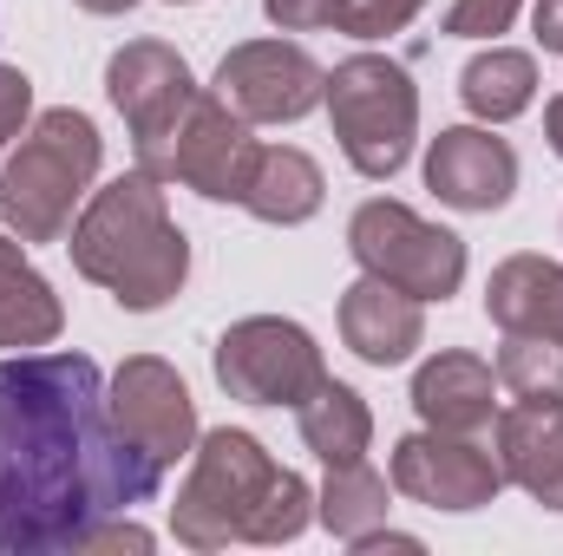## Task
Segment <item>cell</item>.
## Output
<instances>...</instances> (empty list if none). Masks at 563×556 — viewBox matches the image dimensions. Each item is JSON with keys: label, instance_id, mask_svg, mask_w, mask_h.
<instances>
[{"label": "cell", "instance_id": "9", "mask_svg": "<svg viewBox=\"0 0 563 556\" xmlns=\"http://www.w3.org/2000/svg\"><path fill=\"white\" fill-rule=\"evenodd\" d=\"M394 491L426 511H485L505 491V465L478 432H407L394 445Z\"/></svg>", "mask_w": 563, "mask_h": 556}, {"label": "cell", "instance_id": "2", "mask_svg": "<svg viewBox=\"0 0 563 556\" xmlns=\"http://www.w3.org/2000/svg\"><path fill=\"white\" fill-rule=\"evenodd\" d=\"M314 518V491L301 471H282L256 432L217 425L197 432L190 471L170 504V537L210 556L230 544H295Z\"/></svg>", "mask_w": 563, "mask_h": 556}, {"label": "cell", "instance_id": "23", "mask_svg": "<svg viewBox=\"0 0 563 556\" xmlns=\"http://www.w3.org/2000/svg\"><path fill=\"white\" fill-rule=\"evenodd\" d=\"M492 374H498V387L511 400H563V341H551V334H505Z\"/></svg>", "mask_w": 563, "mask_h": 556}, {"label": "cell", "instance_id": "30", "mask_svg": "<svg viewBox=\"0 0 563 556\" xmlns=\"http://www.w3.org/2000/svg\"><path fill=\"white\" fill-rule=\"evenodd\" d=\"M544 138H551V151L563 157V92L551 99V105H544Z\"/></svg>", "mask_w": 563, "mask_h": 556}, {"label": "cell", "instance_id": "26", "mask_svg": "<svg viewBox=\"0 0 563 556\" xmlns=\"http://www.w3.org/2000/svg\"><path fill=\"white\" fill-rule=\"evenodd\" d=\"M26 119H33V79L20 66H0V157L26 132Z\"/></svg>", "mask_w": 563, "mask_h": 556}, {"label": "cell", "instance_id": "28", "mask_svg": "<svg viewBox=\"0 0 563 556\" xmlns=\"http://www.w3.org/2000/svg\"><path fill=\"white\" fill-rule=\"evenodd\" d=\"M99 551H139V556H144V551H151V531L125 524V511H119V518H106V524H99V531L79 544V556H99Z\"/></svg>", "mask_w": 563, "mask_h": 556}, {"label": "cell", "instance_id": "4", "mask_svg": "<svg viewBox=\"0 0 563 556\" xmlns=\"http://www.w3.org/2000/svg\"><path fill=\"white\" fill-rule=\"evenodd\" d=\"M99 157H106V138L86 112L73 105L40 112L0 157V223L20 243H59L73 230L79 197L99 177Z\"/></svg>", "mask_w": 563, "mask_h": 556}, {"label": "cell", "instance_id": "22", "mask_svg": "<svg viewBox=\"0 0 563 556\" xmlns=\"http://www.w3.org/2000/svg\"><path fill=\"white\" fill-rule=\"evenodd\" d=\"M387 511H394V478H380L367 458H354V465H328V485H321V498H314V518L328 524V537L354 544V537L380 531Z\"/></svg>", "mask_w": 563, "mask_h": 556}, {"label": "cell", "instance_id": "31", "mask_svg": "<svg viewBox=\"0 0 563 556\" xmlns=\"http://www.w3.org/2000/svg\"><path fill=\"white\" fill-rule=\"evenodd\" d=\"M73 7H86V13H132L139 0H73Z\"/></svg>", "mask_w": 563, "mask_h": 556}, {"label": "cell", "instance_id": "7", "mask_svg": "<svg viewBox=\"0 0 563 556\" xmlns=\"http://www.w3.org/2000/svg\"><path fill=\"white\" fill-rule=\"evenodd\" d=\"M328 380V360L301 321L250 314L230 321L217 341V387L243 407H301Z\"/></svg>", "mask_w": 563, "mask_h": 556}, {"label": "cell", "instance_id": "27", "mask_svg": "<svg viewBox=\"0 0 563 556\" xmlns=\"http://www.w3.org/2000/svg\"><path fill=\"white\" fill-rule=\"evenodd\" d=\"M263 13L276 33H314V26H334L341 0H263Z\"/></svg>", "mask_w": 563, "mask_h": 556}, {"label": "cell", "instance_id": "11", "mask_svg": "<svg viewBox=\"0 0 563 556\" xmlns=\"http://www.w3.org/2000/svg\"><path fill=\"white\" fill-rule=\"evenodd\" d=\"M256 157H263V144L250 138V119H236L217 92H197V105L184 112V125L170 138L157 184H184L210 203H243Z\"/></svg>", "mask_w": 563, "mask_h": 556}, {"label": "cell", "instance_id": "1", "mask_svg": "<svg viewBox=\"0 0 563 556\" xmlns=\"http://www.w3.org/2000/svg\"><path fill=\"white\" fill-rule=\"evenodd\" d=\"M157 485L164 465L112 425L92 354L0 360V556H79Z\"/></svg>", "mask_w": 563, "mask_h": 556}, {"label": "cell", "instance_id": "18", "mask_svg": "<svg viewBox=\"0 0 563 556\" xmlns=\"http://www.w3.org/2000/svg\"><path fill=\"white\" fill-rule=\"evenodd\" d=\"M59 327H66V308H59L53 281L26 263L20 236L0 230V347L33 354V347H53Z\"/></svg>", "mask_w": 563, "mask_h": 556}, {"label": "cell", "instance_id": "8", "mask_svg": "<svg viewBox=\"0 0 563 556\" xmlns=\"http://www.w3.org/2000/svg\"><path fill=\"white\" fill-rule=\"evenodd\" d=\"M106 92H112L119 119L132 125L139 170L144 177H164L170 138H177L184 112L197 105V79H190L184 53L164 46V40H132V46H119L112 66H106Z\"/></svg>", "mask_w": 563, "mask_h": 556}, {"label": "cell", "instance_id": "6", "mask_svg": "<svg viewBox=\"0 0 563 556\" xmlns=\"http://www.w3.org/2000/svg\"><path fill=\"white\" fill-rule=\"evenodd\" d=\"M347 249L361 263V276H380L420 301H452L459 281H465V243L439 223H426L420 210L394 203V197H374L354 210L347 223Z\"/></svg>", "mask_w": 563, "mask_h": 556}, {"label": "cell", "instance_id": "24", "mask_svg": "<svg viewBox=\"0 0 563 556\" xmlns=\"http://www.w3.org/2000/svg\"><path fill=\"white\" fill-rule=\"evenodd\" d=\"M420 7L426 0H341L334 26L354 33V40H387V33H400V26H413Z\"/></svg>", "mask_w": 563, "mask_h": 556}, {"label": "cell", "instance_id": "13", "mask_svg": "<svg viewBox=\"0 0 563 556\" xmlns=\"http://www.w3.org/2000/svg\"><path fill=\"white\" fill-rule=\"evenodd\" d=\"M426 190L465 216H492L518 197V151L492 125H452L426 144Z\"/></svg>", "mask_w": 563, "mask_h": 556}, {"label": "cell", "instance_id": "32", "mask_svg": "<svg viewBox=\"0 0 563 556\" xmlns=\"http://www.w3.org/2000/svg\"><path fill=\"white\" fill-rule=\"evenodd\" d=\"M170 7H197V0H170Z\"/></svg>", "mask_w": 563, "mask_h": 556}, {"label": "cell", "instance_id": "20", "mask_svg": "<svg viewBox=\"0 0 563 556\" xmlns=\"http://www.w3.org/2000/svg\"><path fill=\"white\" fill-rule=\"evenodd\" d=\"M295 425H301V445H308L321 465H354V458H367V445H374V413H367V400H361L354 387H341V380H321V387L295 407Z\"/></svg>", "mask_w": 563, "mask_h": 556}, {"label": "cell", "instance_id": "29", "mask_svg": "<svg viewBox=\"0 0 563 556\" xmlns=\"http://www.w3.org/2000/svg\"><path fill=\"white\" fill-rule=\"evenodd\" d=\"M531 26H538V46H544V53H558V59H563V0H538Z\"/></svg>", "mask_w": 563, "mask_h": 556}, {"label": "cell", "instance_id": "3", "mask_svg": "<svg viewBox=\"0 0 563 556\" xmlns=\"http://www.w3.org/2000/svg\"><path fill=\"white\" fill-rule=\"evenodd\" d=\"M66 249H73V269L86 281H99L125 314L164 308L190 276V243L170 223L157 177H144V170L112 177L106 190L86 197Z\"/></svg>", "mask_w": 563, "mask_h": 556}, {"label": "cell", "instance_id": "12", "mask_svg": "<svg viewBox=\"0 0 563 556\" xmlns=\"http://www.w3.org/2000/svg\"><path fill=\"white\" fill-rule=\"evenodd\" d=\"M106 407H112V425H119L139 452H151L164 471L197 452V400H190L184 374L164 367L157 354H132V360L112 374Z\"/></svg>", "mask_w": 563, "mask_h": 556}, {"label": "cell", "instance_id": "5", "mask_svg": "<svg viewBox=\"0 0 563 556\" xmlns=\"http://www.w3.org/2000/svg\"><path fill=\"white\" fill-rule=\"evenodd\" d=\"M321 105H328L334 138H341V157L367 184H387L407 170V157L420 144V86L400 59H387V53L341 59L321 86Z\"/></svg>", "mask_w": 563, "mask_h": 556}, {"label": "cell", "instance_id": "16", "mask_svg": "<svg viewBox=\"0 0 563 556\" xmlns=\"http://www.w3.org/2000/svg\"><path fill=\"white\" fill-rule=\"evenodd\" d=\"M413 413L439 432H492L498 419V374L478 354H432L413 374Z\"/></svg>", "mask_w": 563, "mask_h": 556}, {"label": "cell", "instance_id": "10", "mask_svg": "<svg viewBox=\"0 0 563 556\" xmlns=\"http://www.w3.org/2000/svg\"><path fill=\"white\" fill-rule=\"evenodd\" d=\"M328 73L295 40H243L217 66V99L250 125H295L321 105Z\"/></svg>", "mask_w": 563, "mask_h": 556}, {"label": "cell", "instance_id": "15", "mask_svg": "<svg viewBox=\"0 0 563 556\" xmlns=\"http://www.w3.org/2000/svg\"><path fill=\"white\" fill-rule=\"evenodd\" d=\"M341 341L367 367H400L426 347V301L380 276H361L341 294Z\"/></svg>", "mask_w": 563, "mask_h": 556}, {"label": "cell", "instance_id": "21", "mask_svg": "<svg viewBox=\"0 0 563 556\" xmlns=\"http://www.w3.org/2000/svg\"><path fill=\"white\" fill-rule=\"evenodd\" d=\"M459 99L478 125H511L538 99V59L518 53V46H492L459 73Z\"/></svg>", "mask_w": 563, "mask_h": 556}, {"label": "cell", "instance_id": "17", "mask_svg": "<svg viewBox=\"0 0 563 556\" xmlns=\"http://www.w3.org/2000/svg\"><path fill=\"white\" fill-rule=\"evenodd\" d=\"M485 314L505 334H551L563 341V263L551 256H505L485 281Z\"/></svg>", "mask_w": 563, "mask_h": 556}, {"label": "cell", "instance_id": "25", "mask_svg": "<svg viewBox=\"0 0 563 556\" xmlns=\"http://www.w3.org/2000/svg\"><path fill=\"white\" fill-rule=\"evenodd\" d=\"M518 7L525 0H452L439 33H452V40H498V33H511Z\"/></svg>", "mask_w": 563, "mask_h": 556}, {"label": "cell", "instance_id": "14", "mask_svg": "<svg viewBox=\"0 0 563 556\" xmlns=\"http://www.w3.org/2000/svg\"><path fill=\"white\" fill-rule=\"evenodd\" d=\"M492 445H498L505 485L531 491L544 511H563V400H518V407H498Z\"/></svg>", "mask_w": 563, "mask_h": 556}, {"label": "cell", "instance_id": "19", "mask_svg": "<svg viewBox=\"0 0 563 556\" xmlns=\"http://www.w3.org/2000/svg\"><path fill=\"white\" fill-rule=\"evenodd\" d=\"M321 197H328V177H321V164H314L308 151H295V144H263V157H256V170H250V190H243V210H250L256 223L295 230V223H308V216L321 210Z\"/></svg>", "mask_w": 563, "mask_h": 556}]
</instances>
